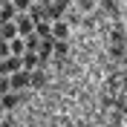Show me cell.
<instances>
[{
	"mask_svg": "<svg viewBox=\"0 0 127 127\" xmlns=\"http://www.w3.org/2000/svg\"><path fill=\"white\" fill-rule=\"evenodd\" d=\"M0 58H9V40H0Z\"/></svg>",
	"mask_w": 127,
	"mask_h": 127,
	"instance_id": "15",
	"label": "cell"
},
{
	"mask_svg": "<svg viewBox=\"0 0 127 127\" xmlns=\"http://www.w3.org/2000/svg\"><path fill=\"white\" fill-rule=\"evenodd\" d=\"M38 66H43V61L38 58V52H23V55H20V69L32 72V69H38Z\"/></svg>",
	"mask_w": 127,
	"mask_h": 127,
	"instance_id": "1",
	"label": "cell"
},
{
	"mask_svg": "<svg viewBox=\"0 0 127 127\" xmlns=\"http://www.w3.org/2000/svg\"><path fill=\"white\" fill-rule=\"evenodd\" d=\"M9 90H12L9 87V75H0V95H6Z\"/></svg>",
	"mask_w": 127,
	"mask_h": 127,
	"instance_id": "14",
	"label": "cell"
},
{
	"mask_svg": "<svg viewBox=\"0 0 127 127\" xmlns=\"http://www.w3.org/2000/svg\"><path fill=\"white\" fill-rule=\"evenodd\" d=\"M15 26H17V38H26V35H32L35 32V20L32 17H15Z\"/></svg>",
	"mask_w": 127,
	"mask_h": 127,
	"instance_id": "2",
	"label": "cell"
},
{
	"mask_svg": "<svg viewBox=\"0 0 127 127\" xmlns=\"http://www.w3.org/2000/svg\"><path fill=\"white\" fill-rule=\"evenodd\" d=\"M12 6H15V12H17V15H20V12H29L32 0H12Z\"/></svg>",
	"mask_w": 127,
	"mask_h": 127,
	"instance_id": "13",
	"label": "cell"
},
{
	"mask_svg": "<svg viewBox=\"0 0 127 127\" xmlns=\"http://www.w3.org/2000/svg\"><path fill=\"white\" fill-rule=\"evenodd\" d=\"M29 17L38 23V20H46V0H40V3H32L29 6Z\"/></svg>",
	"mask_w": 127,
	"mask_h": 127,
	"instance_id": "6",
	"label": "cell"
},
{
	"mask_svg": "<svg viewBox=\"0 0 127 127\" xmlns=\"http://www.w3.org/2000/svg\"><path fill=\"white\" fill-rule=\"evenodd\" d=\"M0 104H3V110H15L17 104H20V95H17V90H9L6 95H0Z\"/></svg>",
	"mask_w": 127,
	"mask_h": 127,
	"instance_id": "4",
	"label": "cell"
},
{
	"mask_svg": "<svg viewBox=\"0 0 127 127\" xmlns=\"http://www.w3.org/2000/svg\"><path fill=\"white\" fill-rule=\"evenodd\" d=\"M43 84H46V75H43V69H32L29 72V87H43Z\"/></svg>",
	"mask_w": 127,
	"mask_h": 127,
	"instance_id": "9",
	"label": "cell"
},
{
	"mask_svg": "<svg viewBox=\"0 0 127 127\" xmlns=\"http://www.w3.org/2000/svg\"><path fill=\"white\" fill-rule=\"evenodd\" d=\"M15 17H17V12H15V6H12V3L0 6V23H9V20H15Z\"/></svg>",
	"mask_w": 127,
	"mask_h": 127,
	"instance_id": "10",
	"label": "cell"
},
{
	"mask_svg": "<svg viewBox=\"0 0 127 127\" xmlns=\"http://www.w3.org/2000/svg\"><path fill=\"white\" fill-rule=\"evenodd\" d=\"M6 3H12V0H0V6H6Z\"/></svg>",
	"mask_w": 127,
	"mask_h": 127,
	"instance_id": "18",
	"label": "cell"
},
{
	"mask_svg": "<svg viewBox=\"0 0 127 127\" xmlns=\"http://www.w3.org/2000/svg\"><path fill=\"white\" fill-rule=\"evenodd\" d=\"M3 116H6V110H3V104H0V119H3Z\"/></svg>",
	"mask_w": 127,
	"mask_h": 127,
	"instance_id": "17",
	"label": "cell"
},
{
	"mask_svg": "<svg viewBox=\"0 0 127 127\" xmlns=\"http://www.w3.org/2000/svg\"><path fill=\"white\" fill-rule=\"evenodd\" d=\"M0 127H15V119H12V116H3V119H0Z\"/></svg>",
	"mask_w": 127,
	"mask_h": 127,
	"instance_id": "16",
	"label": "cell"
},
{
	"mask_svg": "<svg viewBox=\"0 0 127 127\" xmlns=\"http://www.w3.org/2000/svg\"><path fill=\"white\" fill-rule=\"evenodd\" d=\"M49 35L55 40H66V35H69V26L64 23V20H55V23L49 26Z\"/></svg>",
	"mask_w": 127,
	"mask_h": 127,
	"instance_id": "5",
	"label": "cell"
},
{
	"mask_svg": "<svg viewBox=\"0 0 127 127\" xmlns=\"http://www.w3.org/2000/svg\"><path fill=\"white\" fill-rule=\"evenodd\" d=\"M52 52H55L58 58H64L66 52H69V46H66V40H52Z\"/></svg>",
	"mask_w": 127,
	"mask_h": 127,
	"instance_id": "12",
	"label": "cell"
},
{
	"mask_svg": "<svg viewBox=\"0 0 127 127\" xmlns=\"http://www.w3.org/2000/svg\"><path fill=\"white\" fill-rule=\"evenodd\" d=\"M9 87L12 90H20V87H29V72L26 69H17L9 75Z\"/></svg>",
	"mask_w": 127,
	"mask_h": 127,
	"instance_id": "3",
	"label": "cell"
},
{
	"mask_svg": "<svg viewBox=\"0 0 127 127\" xmlns=\"http://www.w3.org/2000/svg\"><path fill=\"white\" fill-rule=\"evenodd\" d=\"M12 38H17V26H15V20L0 23V40H12Z\"/></svg>",
	"mask_w": 127,
	"mask_h": 127,
	"instance_id": "8",
	"label": "cell"
},
{
	"mask_svg": "<svg viewBox=\"0 0 127 127\" xmlns=\"http://www.w3.org/2000/svg\"><path fill=\"white\" fill-rule=\"evenodd\" d=\"M9 52H12V55H23V52H26L23 38H12V40H9Z\"/></svg>",
	"mask_w": 127,
	"mask_h": 127,
	"instance_id": "11",
	"label": "cell"
},
{
	"mask_svg": "<svg viewBox=\"0 0 127 127\" xmlns=\"http://www.w3.org/2000/svg\"><path fill=\"white\" fill-rule=\"evenodd\" d=\"M52 40H55L52 35H49V38H40V43H38V58L40 61H46V58L52 55Z\"/></svg>",
	"mask_w": 127,
	"mask_h": 127,
	"instance_id": "7",
	"label": "cell"
}]
</instances>
